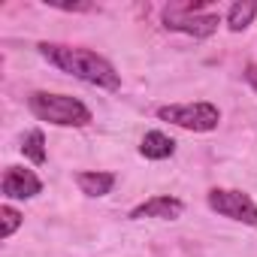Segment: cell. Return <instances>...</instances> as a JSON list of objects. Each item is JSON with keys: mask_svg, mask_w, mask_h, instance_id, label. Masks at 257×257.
<instances>
[{"mask_svg": "<svg viewBox=\"0 0 257 257\" xmlns=\"http://www.w3.org/2000/svg\"><path fill=\"white\" fill-rule=\"evenodd\" d=\"M254 13H257V7L251 4V0H239V4H233V7H230V16H227L230 31H233V34L245 31V28L254 22Z\"/></svg>", "mask_w": 257, "mask_h": 257, "instance_id": "10", "label": "cell"}, {"mask_svg": "<svg viewBox=\"0 0 257 257\" xmlns=\"http://www.w3.org/2000/svg\"><path fill=\"white\" fill-rule=\"evenodd\" d=\"M52 7H58L64 13H88L91 10V4H52Z\"/></svg>", "mask_w": 257, "mask_h": 257, "instance_id": "13", "label": "cell"}, {"mask_svg": "<svg viewBox=\"0 0 257 257\" xmlns=\"http://www.w3.org/2000/svg\"><path fill=\"white\" fill-rule=\"evenodd\" d=\"M158 118L176 127H185V131H194V134H206L218 127L221 112L212 103H176V106H161Z\"/></svg>", "mask_w": 257, "mask_h": 257, "instance_id": "3", "label": "cell"}, {"mask_svg": "<svg viewBox=\"0 0 257 257\" xmlns=\"http://www.w3.org/2000/svg\"><path fill=\"white\" fill-rule=\"evenodd\" d=\"M218 25H221L218 16H191L182 7H167L164 10V28L167 31H182V34H191L197 40L212 37L218 31Z\"/></svg>", "mask_w": 257, "mask_h": 257, "instance_id": "5", "label": "cell"}, {"mask_svg": "<svg viewBox=\"0 0 257 257\" xmlns=\"http://www.w3.org/2000/svg\"><path fill=\"white\" fill-rule=\"evenodd\" d=\"M76 185L88 197H106L115 188V176L112 173H79L76 176Z\"/></svg>", "mask_w": 257, "mask_h": 257, "instance_id": "9", "label": "cell"}, {"mask_svg": "<svg viewBox=\"0 0 257 257\" xmlns=\"http://www.w3.org/2000/svg\"><path fill=\"white\" fill-rule=\"evenodd\" d=\"M182 212H185L182 200H176V197H152L143 206H137L131 212V218L134 221H140V218H167V221H176V218H182Z\"/></svg>", "mask_w": 257, "mask_h": 257, "instance_id": "7", "label": "cell"}, {"mask_svg": "<svg viewBox=\"0 0 257 257\" xmlns=\"http://www.w3.org/2000/svg\"><path fill=\"white\" fill-rule=\"evenodd\" d=\"M173 152H176V143H173L167 134L149 131V134L143 137V146H140V155H143V158H149V161H164V158H173Z\"/></svg>", "mask_w": 257, "mask_h": 257, "instance_id": "8", "label": "cell"}, {"mask_svg": "<svg viewBox=\"0 0 257 257\" xmlns=\"http://www.w3.org/2000/svg\"><path fill=\"white\" fill-rule=\"evenodd\" d=\"M22 152L34 164H46V137H43V131H31L22 143Z\"/></svg>", "mask_w": 257, "mask_h": 257, "instance_id": "11", "label": "cell"}, {"mask_svg": "<svg viewBox=\"0 0 257 257\" xmlns=\"http://www.w3.org/2000/svg\"><path fill=\"white\" fill-rule=\"evenodd\" d=\"M0 218H4V227H0V236H4V239H10V236L19 230V224H22V215H19L13 206H4V209H0Z\"/></svg>", "mask_w": 257, "mask_h": 257, "instance_id": "12", "label": "cell"}, {"mask_svg": "<svg viewBox=\"0 0 257 257\" xmlns=\"http://www.w3.org/2000/svg\"><path fill=\"white\" fill-rule=\"evenodd\" d=\"M245 79H248V85L257 91V64H248V67H245Z\"/></svg>", "mask_w": 257, "mask_h": 257, "instance_id": "14", "label": "cell"}, {"mask_svg": "<svg viewBox=\"0 0 257 257\" xmlns=\"http://www.w3.org/2000/svg\"><path fill=\"white\" fill-rule=\"evenodd\" d=\"M40 55H43L49 64H55L58 70H64V73H70V76L88 82V85L109 88V91H115V88L121 85V76L115 73V67H112L106 58H100V55H94V52H88V49L40 43Z\"/></svg>", "mask_w": 257, "mask_h": 257, "instance_id": "1", "label": "cell"}, {"mask_svg": "<svg viewBox=\"0 0 257 257\" xmlns=\"http://www.w3.org/2000/svg\"><path fill=\"white\" fill-rule=\"evenodd\" d=\"M28 106L31 112L40 118V121H49V124H58V127H85L91 121V109L76 100V97H67V94H46V91H34L28 97Z\"/></svg>", "mask_w": 257, "mask_h": 257, "instance_id": "2", "label": "cell"}, {"mask_svg": "<svg viewBox=\"0 0 257 257\" xmlns=\"http://www.w3.org/2000/svg\"><path fill=\"white\" fill-rule=\"evenodd\" d=\"M43 191V182L31 173V170H22V167H10L7 176H4V194L10 200H31Z\"/></svg>", "mask_w": 257, "mask_h": 257, "instance_id": "6", "label": "cell"}, {"mask_svg": "<svg viewBox=\"0 0 257 257\" xmlns=\"http://www.w3.org/2000/svg\"><path fill=\"white\" fill-rule=\"evenodd\" d=\"M209 206L233 221H242L248 227H257V203L242 194V191H224V188H212L209 191Z\"/></svg>", "mask_w": 257, "mask_h": 257, "instance_id": "4", "label": "cell"}]
</instances>
